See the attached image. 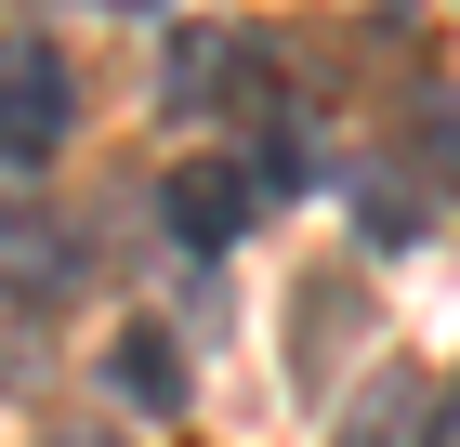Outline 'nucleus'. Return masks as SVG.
<instances>
[{"mask_svg": "<svg viewBox=\"0 0 460 447\" xmlns=\"http://www.w3.org/2000/svg\"><path fill=\"white\" fill-rule=\"evenodd\" d=\"M66 119H79L66 53L13 40V53H0V158H13V172H27V158H53V145H66Z\"/></svg>", "mask_w": 460, "mask_h": 447, "instance_id": "nucleus-1", "label": "nucleus"}, {"mask_svg": "<svg viewBox=\"0 0 460 447\" xmlns=\"http://www.w3.org/2000/svg\"><path fill=\"white\" fill-rule=\"evenodd\" d=\"M263 79V53H250L237 27H172V67H158V105L172 119H224V105Z\"/></svg>", "mask_w": 460, "mask_h": 447, "instance_id": "nucleus-2", "label": "nucleus"}, {"mask_svg": "<svg viewBox=\"0 0 460 447\" xmlns=\"http://www.w3.org/2000/svg\"><path fill=\"white\" fill-rule=\"evenodd\" d=\"M250 210H263V184H250V172H224V158H184V172H172V198H158V224H172L184 250H237V237H250Z\"/></svg>", "mask_w": 460, "mask_h": 447, "instance_id": "nucleus-3", "label": "nucleus"}, {"mask_svg": "<svg viewBox=\"0 0 460 447\" xmlns=\"http://www.w3.org/2000/svg\"><path fill=\"white\" fill-rule=\"evenodd\" d=\"M79 264H93V250H79L53 210L0 198V290H13V303H66V290H79Z\"/></svg>", "mask_w": 460, "mask_h": 447, "instance_id": "nucleus-4", "label": "nucleus"}, {"mask_svg": "<svg viewBox=\"0 0 460 447\" xmlns=\"http://www.w3.org/2000/svg\"><path fill=\"white\" fill-rule=\"evenodd\" d=\"M329 447H434V381H421V369H382V381L342 408Z\"/></svg>", "mask_w": 460, "mask_h": 447, "instance_id": "nucleus-5", "label": "nucleus"}, {"mask_svg": "<svg viewBox=\"0 0 460 447\" xmlns=\"http://www.w3.org/2000/svg\"><path fill=\"white\" fill-rule=\"evenodd\" d=\"M119 395H132V408H184V355H172V329H119Z\"/></svg>", "mask_w": 460, "mask_h": 447, "instance_id": "nucleus-6", "label": "nucleus"}, {"mask_svg": "<svg viewBox=\"0 0 460 447\" xmlns=\"http://www.w3.org/2000/svg\"><path fill=\"white\" fill-rule=\"evenodd\" d=\"M355 237H368V250H408V237H421V184L368 172V184H355Z\"/></svg>", "mask_w": 460, "mask_h": 447, "instance_id": "nucleus-7", "label": "nucleus"}, {"mask_svg": "<svg viewBox=\"0 0 460 447\" xmlns=\"http://www.w3.org/2000/svg\"><path fill=\"white\" fill-rule=\"evenodd\" d=\"M421 158L460 184V93H434V105H421Z\"/></svg>", "mask_w": 460, "mask_h": 447, "instance_id": "nucleus-8", "label": "nucleus"}, {"mask_svg": "<svg viewBox=\"0 0 460 447\" xmlns=\"http://www.w3.org/2000/svg\"><path fill=\"white\" fill-rule=\"evenodd\" d=\"M434 447H460V369L434 381Z\"/></svg>", "mask_w": 460, "mask_h": 447, "instance_id": "nucleus-9", "label": "nucleus"}, {"mask_svg": "<svg viewBox=\"0 0 460 447\" xmlns=\"http://www.w3.org/2000/svg\"><path fill=\"white\" fill-rule=\"evenodd\" d=\"M53 447H119V434H53Z\"/></svg>", "mask_w": 460, "mask_h": 447, "instance_id": "nucleus-10", "label": "nucleus"}, {"mask_svg": "<svg viewBox=\"0 0 460 447\" xmlns=\"http://www.w3.org/2000/svg\"><path fill=\"white\" fill-rule=\"evenodd\" d=\"M119 13H158V0H119Z\"/></svg>", "mask_w": 460, "mask_h": 447, "instance_id": "nucleus-11", "label": "nucleus"}]
</instances>
